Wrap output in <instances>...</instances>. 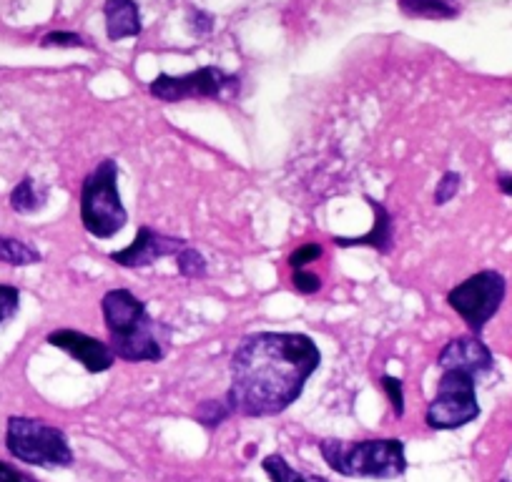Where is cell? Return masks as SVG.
I'll return each mask as SVG.
<instances>
[{"instance_id":"obj_4","label":"cell","mask_w":512,"mask_h":482,"mask_svg":"<svg viewBox=\"0 0 512 482\" xmlns=\"http://www.w3.org/2000/svg\"><path fill=\"white\" fill-rule=\"evenodd\" d=\"M83 229L96 239H111L128 224V211L118 194V164L103 159L81 186Z\"/></svg>"},{"instance_id":"obj_16","label":"cell","mask_w":512,"mask_h":482,"mask_svg":"<svg viewBox=\"0 0 512 482\" xmlns=\"http://www.w3.org/2000/svg\"><path fill=\"white\" fill-rule=\"evenodd\" d=\"M400 8L405 16L430 18V21L457 16V8L450 6L447 0H400Z\"/></svg>"},{"instance_id":"obj_2","label":"cell","mask_w":512,"mask_h":482,"mask_svg":"<svg viewBox=\"0 0 512 482\" xmlns=\"http://www.w3.org/2000/svg\"><path fill=\"white\" fill-rule=\"evenodd\" d=\"M103 322L113 357L123 362H161L171 339V327L156 322L146 304L128 289H111L101 299Z\"/></svg>"},{"instance_id":"obj_1","label":"cell","mask_w":512,"mask_h":482,"mask_svg":"<svg viewBox=\"0 0 512 482\" xmlns=\"http://www.w3.org/2000/svg\"><path fill=\"white\" fill-rule=\"evenodd\" d=\"M322 365L317 342L302 332H256L236 344L226 405L241 417H274L302 397Z\"/></svg>"},{"instance_id":"obj_14","label":"cell","mask_w":512,"mask_h":482,"mask_svg":"<svg viewBox=\"0 0 512 482\" xmlns=\"http://www.w3.org/2000/svg\"><path fill=\"white\" fill-rule=\"evenodd\" d=\"M48 201V189L38 184L36 179L26 176V179L18 181L16 189L11 191V209L18 214H36L46 206Z\"/></svg>"},{"instance_id":"obj_9","label":"cell","mask_w":512,"mask_h":482,"mask_svg":"<svg viewBox=\"0 0 512 482\" xmlns=\"http://www.w3.org/2000/svg\"><path fill=\"white\" fill-rule=\"evenodd\" d=\"M184 247H186V239L161 234V231L151 229V226H139L136 239L131 241L128 247L108 254V259H111L113 264H118V267L144 269V267H151V264H156L159 259L176 257Z\"/></svg>"},{"instance_id":"obj_5","label":"cell","mask_w":512,"mask_h":482,"mask_svg":"<svg viewBox=\"0 0 512 482\" xmlns=\"http://www.w3.org/2000/svg\"><path fill=\"white\" fill-rule=\"evenodd\" d=\"M6 447L16 460L26 462V465L46 467V470L71 467L73 462V450L63 430L43 420H33V417H11L8 420Z\"/></svg>"},{"instance_id":"obj_23","label":"cell","mask_w":512,"mask_h":482,"mask_svg":"<svg viewBox=\"0 0 512 482\" xmlns=\"http://www.w3.org/2000/svg\"><path fill=\"white\" fill-rule=\"evenodd\" d=\"M322 254L324 249L319 244H302V247L289 254V267H292V272H299V269L309 267L312 262L322 259Z\"/></svg>"},{"instance_id":"obj_28","label":"cell","mask_w":512,"mask_h":482,"mask_svg":"<svg viewBox=\"0 0 512 482\" xmlns=\"http://www.w3.org/2000/svg\"><path fill=\"white\" fill-rule=\"evenodd\" d=\"M497 186H500V191H502V194L512 196V174H507V176H500V179H497Z\"/></svg>"},{"instance_id":"obj_12","label":"cell","mask_w":512,"mask_h":482,"mask_svg":"<svg viewBox=\"0 0 512 482\" xmlns=\"http://www.w3.org/2000/svg\"><path fill=\"white\" fill-rule=\"evenodd\" d=\"M364 201H367L374 211L372 229L362 236H354V239H347V236H334V244L342 249L369 247L379 254H390L392 247H395V224H392V214L384 209V204L374 201L372 196H367Z\"/></svg>"},{"instance_id":"obj_11","label":"cell","mask_w":512,"mask_h":482,"mask_svg":"<svg viewBox=\"0 0 512 482\" xmlns=\"http://www.w3.org/2000/svg\"><path fill=\"white\" fill-rule=\"evenodd\" d=\"M437 365L440 370H457L467 372L477 380V377L487 375L495 365V357L487 349L485 342H480L477 337H455L442 347L440 357H437Z\"/></svg>"},{"instance_id":"obj_27","label":"cell","mask_w":512,"mask_h":482,"mask_svg":"<svg viewBox=\"0 0 512 482\" xmlns=\"http://www.w3.org/2000/svg\"><path fill=\"white\" fill-rule=\"evenodd\" d=\"M0 482H33V477H28L26 472L16 470L13 465L0 460Z\"/></svg>"},{"instance_id":"obj_20","label":"cell","mask_w":512,"mask_h":482,"mask_svg":"<svg viewBox=\"0 0 512 482\" xmlns=\"http://www.w3.org/2000/svg\"><path fill=\"white\" fill-rule=\"evenodd\" d=\"M379 387H382L384 395H387V400H390L395 415L397 417L405 415V385H402L400 377L382 375V377H379Z\"/></svg>"},{"instance_id":"obj_25","label":"cell","mask_w":512,"mask_h":482,"mask_svg":"<svg viewBox=\"0 0 512 482\" xmlns=\"http://www.w3.org/2000/svg\"><path fill=\"white\" fill-rule=\"evenodd\" d=\"M292 284L299 294H307V297L322 289V279H319L317 274L304 272V269H299V272L292 274Z\"/></svg>"},{"instance_id":"obj_8","label":"cell","mask_w":512,"mask_h":482,"mask_svg":"<svg viewBox=\"0 0 512 482\" xmlns=\"http://www.w3.org/2000/svg\"><path fill=\"white\" fill-rule=\"evenodd\" d=\"M229 88H239V78L229 76L226 71L216 66L199 68V71L184 73V76H156L151 81L149 93L156 101L179 103L186 98H219Z\"/></svg>"},{"instance_id":"obj_21","label":"cell","mask_w":512,"mask_h":482,"mask_svg":"<svg viewBox=\"0 0 512 482\" xmlns=\"http://www.w3.org/2000/svg\"><path fill=\"white\" fill-rule=\"evenodd\" d=\"M460 186H462V176L457 174V171H447V174H442V179L437 181V189H435V204L437 206L450 204V201L457 196V191H460Z\"/></svg>"},{"instance_id":"obj_15","label":"cell","mask_w":512,"mask_h":482,"mask_svg":"<svg viewBox=\"0 0 512 482\" xmlns=\"http://www.w3.org/2000/svg\"><path fill=\"white\" fill-rule=\"evenodd\" d=\"M0 262L8 267H31L41 262V252L13 236H0Z\"/></svg>"},{"instance_id":"obj_6","label":"cell","mask_w":512,"mask_h":482,"mask_svg":"<svg viewBox=\"0 0 512 482\" xmlns=\"http://www.w3.org/2000/svg\"><path fill=\"white\" fill-rule=\"evenodd\" d=\"M480 417L477 380L467 372L445 370L437 382L435 400L427 405L425 422L430 430H460Z\"/></svg>"},{"instance_id":"obj_17","label":"cell","mask_w":512,"mask_h":482,"mask_svg":"<svg viewBox=\"0 0 512 482\" xmlns=\"http://www.w3.org/2000/svg\"><path fill=\"white\" fill-rule=\"evenodd\" d=\"M262 467L272 482H327L324 477L307 475V472L294 470V467L289 465L282 455H267L264 457Z\"/></svg>"},{"instance_id":"obj_22","label":"cell","mask_w":512,"mask_h":482,"mask_svg":"<svg viewBox=\"0 0 512 482\" xmlns=\"http://www.w3.org/2000/svg\"><path fill=\"white\" fill-rule=\"evenodd\" d=\"M18 307H21V292L11 284H0V324L16 317Z\"/></svg>"},{"instance_id":"obj_18","label":"cell","mask_w":512,"mask_h":482,"mask_svg":"<svg viewBox=\"0 0 512 482\" xmlns=\"http://www.w3.org/2000/svg\"><path fill=\"white\" fill-rule=\"evenodd\" d=\"M176 267H179V274L186 279H201L206 277V259L204 254L196 252L194 247L186 244L179 254H176Z\"/></svg>"},{"instance_id":"obj_26","label":"cell","mask_w":512,"mask_h":482,"mask_svg":"<svg viewBox=\"0 0 512 482\" xmlns=\"http://www.w3.org/2000/svg\"><path fill=\"white\" fill-rule=\"evenodd\" d=\"M189 26L196 36H209L211 28H214V18L206 16V13H201V11H196V13H191Z\"/></svg>"},{"instance_id":"obj_7","label":"cell","mask_w":512,"mask_h":482,"mask_svg":"<svg viewBox=\"0 0 512 482\" xmlns=\"http://www.w3.org/2000/svg\"><path fill=\"white\" fill-rule=\"evenodd\" d=\"M507 282L495 269L472 274L470 279L457 284L447 294V304L462 317V322L470 327V332L480 334L485 324L497 314V309L505 302Z\"/></svg>"},{"instance_id":"obj_10","label":"cell","mask_w":512,"mask_h":482,"mask_svg":"<svg viewBox=\"0 0 512 482\" xmlns=\"http://www.w3.org/2000/svg\"><path fill=\"white\" fill-rule=\"evenodd\" d=\"M51 347L63 349L66 354H71L76 362H81L91 375H101V372H108L116 362L111 347L101 339L91 337V334H83L78 329H56V332L48 334L46 339Z\"/></svg>"},{"instance_id":"obj_29","label":"cell","mask_w":512,"mask_h":482,"mask_svg":"<svg viewBox=\"0 0 512 482\" xmlns=\"http://www.w3.org/2000/svg\"><path fill=\"white\" fill-rule=\"evenodd\" d=\"M502 482H512V480H502Z\"/></svg>"},{"instance_id":"obj_3","label":"cell","mask_w":512,"mask_h":482,"mask_svg":"<svg viewBox=\"0 0 512 482\" xmlns=\"http://www.w3.org/2000/svg\"><path fill=\"white\" fill-rule=\"evenodd\" d=\"M324 462L344 477H372L395 480L405 475V442L395 437L384 440H322L319 442Z\"/></svg>"},{"instance_id":"obj_13","label":"cell","mask_w":512,"mask_h":482,"mask_svg":"<svg viewBox=\"0 0 512 482\" xmlns=\"http://www.w3.org/2000/svg\"><path fill=\"white\" fill-rule=\"evenodd\" d=\"M103 16H106V33L111 41H123L141 33V13L136 0H106Z\"/></svg>"},{"instance_id":"obj_24","label":"cell","mask_w":512,"mask_h":482,"mask_svg":"<svg viewBox=\"0 0 512 482\" xmlns=\"http://www.w3.org/2000/svg\"><path fill=\"white\" fill-rule=\"evenodd\" d=\"M41 46L43 48H86V41H83L78 33L56 31V33H48V36L41 41Z\"/></svg>"},{"instance_id":"obj_19","label":"cell","mask_w":512,"mask_h":482,"mask_svg":"<svg viewBox=\"0 0 512 482\" xmlns=\"http://www.w3.org/2000/svg\"><path fill=\"white\" fill-rule=\"evenodd\" d=\"M231 407L226 405V400H206L196 407L194 417L201 422L204 427H219L226 417H231Z\"/></svg>"}]
</instances>
